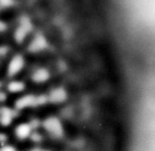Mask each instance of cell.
Returning <instances> with one entry per match:
<instances>
[{
  "label": "cell",
  "mask_w": 155,
  "mask_h": 151,
  "mask_svg": "<svg viewBox=\"0 0 155 151\" xmlns=\"http://www.w3.org/2000/svg\"><path fill=\"white\" fill-rule=\"evenodd\" d=\"M24 88H25L24 82L17 81V80H14V81L9 82L8 86H7V89H8L10 93H19V91L24 90Z\"/></svg>",
  "instance_id": "9c48e42d"
},
{
  "label": "cell",
  "mask_w": 155,
  "mask_h": 151,
  "mask_svg": "<svg viewBox=\"0 0 155 151\" xmlns=\"http://www.w3.org/2000/svg\"><path fill=\"white\" fill-rule=\"evenodd\" d=\"M48 99L50 100L51 103L54 104L62 103V102H65L67 99V91L62 87H58L56 89H52L50 91L49 96H48Z\"/></svg>",
  "instance_id": "3957f363"
},
{
  "label": "cell",
  "mask_w": 155,
  "mask_h": 151,
  "mask_svg": "<svg viewBox=\"0 0 155 151\" xmlns=\"http://www.w3.org/2000/svg\"><path fill=\"white\" fill-rule=\"evenodd\" d=\"M34 105H38V104H36V96H33V95L23 96L19 99L16 100V103H15V106H16L17 109L32 107V106H34Z\"/></svg>",
  "instance_id": "5b68a950"
},
{
  "label": "cell",
  "mask_w": 155,
  "mask_h": 151,
  "mask_svg": "<svg viewBox=\"0 0 155 151\" xmlns=\"http://www.w3.org/2000/svg\"><path fill=\"white\" fill-rule=\"evenodd\" d=\"M0 87H1V83H0Z\"/></svg>",
  "instance_id": "e0dca14e"
},
{
  "label": "cell",
  "mask_w": 155,
  "mask_h": 151,
  "mask_svg": "<svg viewBox=\"0 0 155 151\" xmlns=\"http://www.w3.org/2000/svg\"><path fill=\"white\" fill-rule=\"evenodd\" d=\"M47 46H48V42H47V39H45V37L42 36L41 34H39V35H36L34 37V39L31 42L30 46H28V50H30L31 52H40V51H42V50H44Z\"/></svg>",
  "instance_id": "277c9868"
},
{
  "label": "cell",
  "mask_w": 155,
  "mask_h": 151,
  "mask_svg": "<svg viewBox=\"0 0 155 151\" xmlns=\"http://www.w3.org/2000/svg\"><path fill=\"white\" fill-rule=\"evenodd\" d=\"M14 118V112L8 107H4L0 111V124L2 126H8L12 124Z\"/></svg>",
  "instance_id": "52a82bcc"
},
{
  "label": "cell",
  "mask_w": 155,
  "mask_h": 151,
  "mask_svg": "<svg viewBox=\"0 0 155 151\" xmlns=\"http://www.w3.org/2000/svg\"><path fill=\"white\" fill-rule=\"evenodd\" d=\"M49 78H50V72L45 68H39L32 74V80L34 82H38V83L45 82Z\"/></svg>",
  "instance_id": "ba28073f"
},
{
  "label": "cell",
  "mask_w": 155,
  "mask_h": 151,
  "mask_svg": "<svg viewBox=\"0 0 155 151\" xmlns=\"http://www.w3.org/2000/svg\"><path fill=\"white\" fill-rule=\"evenodd\" d=\"M24 67V58L22 55H17L13 56V59L10 60L8 64V69H7V74L9 77H14L16 76L18 72H21V70L23 69Z\"/></svg>",
  "instance_id": "7a4b0ae2"
},
{
  "label": "cell",
  "mask_w": 155,
  "mask_h": 151,
  "mask_svg": "<svg viewBox=\"0 0 155 151\" xmlns=\"http://www.w3.org/2000/svg\"><path fill=\"white\" fill-rule=\"evenodd\" d=\"M43 127L45 129L47 132H49L54 138H60L64 133L61 122L59 121V118H57L54 116L48 117L47 120L43 122Z\"/></svg>",
  "instance_id": "6da1fadb"
},
{
  "label": "cell",
  "mask_w": 155,
  "mask_h": 151,
  "mask_svg": "<svg viewBox=\"0 0 155 151\" xmlns=\"http://www.w3.org/2000/svg\"><path fill=\"white\" fill-rule=\"evenodd\" d=\"M5 28H6V26H5V24L2 22H0V32H1V30H4Z\"/></svg>",
  "instance_id": "9a60e30c"
},
{
  "label": "cell",
  "mask_w": 155,
  "mask_h": 151,
  "mask_svg": "<svg viewBox=\"0 0 155 151\" xmlns=\"http://www.w3.org/2000/svg\"><path fill=\"white\" fill-rule=\"evenodd\" d=\"M32 138H33V140H35V141H39L40 139H41V137H40L38 133H34L33 135H32Z\"/></svg>",
  "instance_id": "4fadbf2b"
},
{
  "label": "cell",
  "mask_w": 155,
  "mask_h": 151,
  "mask_svg": "<svg viewBox=\"0 0 155 151\" xmlns=\"http://www.w3.org/2000/svg\"><path fill=\"white\" fill-rule=\"evenodd\" d=\"M4 100H6V95L0 91V102H4Z\"/></svg>",
  "instance_id": "5bb4252c"
},
{
  "label": "cell",
  "mask_w": 155,
  "mask_h": 151,
  "mask_svg": "<svg viewBox=\"0 0 155 151\" xmlns=\"http://www.w3.org/2000/svg\"><path fill=\"white\" fill-rule=\"evenodd\" d=\"M0 151H16V149L12 146H4V147H1Z\"/></svg>",
  "instance_id": "7c38bea8"
},
{
  "label": "cell",
  "mask_w": 155,
  "mask_h": 151,
  "mask_svg": "<svg viewBox=\"0 0 155 151\" xmlns=\"http://www.w3.org/2000/svg\"><path fill=\"white\" fill-rule=\"evenodd\" d=\"M15 133H16V137L21 140L27 139L32 134V125L30 123H22L16 127Z\"/></svg>",
  "instance_id": "8992f818"
},
{
  "label": "cell",
  "mask_w": 155,
  "mask_h": 151,
  "mask_svg": "<svg viewBox=\"0 0 155 151\" xmlns=\"http://www.w3.org/2000/svg\"><path fill=\"white\" fill-rule=\"evenodd\" d=\"M31 151H48V150H44V149H39V148H36V149H33V150Z\"/></svg>",
  "instance_id": "2e32d148"
},
{
  "label": "cell",
  "mask_w": 155,
  "mask_h": 151,
  "mask_svg": "<svg viewBox=\"0 0 155 151\" xmlns=\"http://www.w3.org/2000/svg\"><path fill=\"white\" fill-rule=\"evenodd\" d=\"M14 0H0V7L2 8H7V7H10L14 5Z\"/></svg>",
  "instance_id": "8fae6325"
},
{
  "label": "cell",
  "mask_w": 155,
  "mask_h": 151,
  "mask_svg": "<svg viewBox=\"0 0 155 151\" xmlns=\"http://www.w3.org/2000/svg\"><path fill=\"white\" fill-rule=\"evenodd\" d=\"M27 30L23 27V26H18L17 30H15V34H14V36H15V39H16V42H18V43H22L23 41L25 39L26 35H27Z\"/></svg>",
  "instance_id": "30bf717a"
}]
</instances>
